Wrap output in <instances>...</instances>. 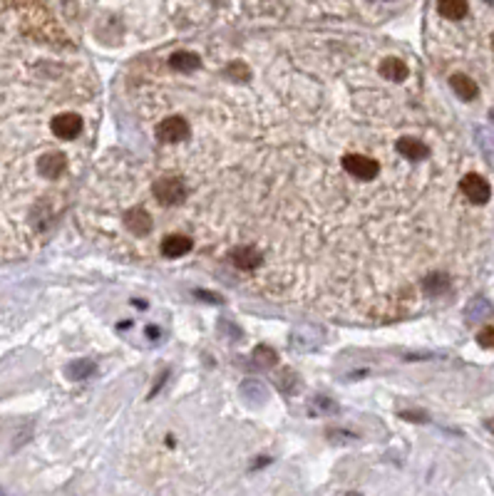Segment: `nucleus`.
I'll return each mask as SVG.
<instances>
[{
	"label": "nucleus",
	"instance_id": "nucleus-28",
	"mask_svg": "<svg viewBox=\"0 0 494 496\" xmlns=\"http://www.w3.org/2000/svg\"><path fill=\"white\" fill-rule=\"evenodd\" d=\"M194 295L196 298H204V300H209V303H221V298L219 295H209V291H196Z\"/></svg>",
	"mask_w": 494,
	"mask_h": 496
},
{
	"label": "nucleus",
	"instance_id": "nucleus-12",
	"mask_svg": "<svg viewBox=\"0 0 494 496\" xmlns=\"http://www.w3.org/2000/svg\"><path fill=\"white\" fill-rule=\"evenodd\" d=\"M313 333H318V330H313V328L293 330V333H291V345H293L296 350H300V352L316 350L318 345L323 343V338H321V335H313Z\"/></svg>",
	"mask_w": 494,
	"mask_h": 496
},
{
	"label": "nucleus",
	"instance_id": "nucleus-21",
	"mask_svg": "<svg viewBox=\"0 0 494 496\" xmlns=\"http://www.w3.org/2000/svg\"><path fill=\"white\" fill-rule=\"evenodd\" d=\"M276 387H279L284 395H296V392L300 390V377L296 375L291 367H286V370H281L279 375H276Z\"/></svg>",
	"mask_w": 494,
	"mask_h": 496
},
{
	"label": "nucleus",
	"instance_id": "nucleus-23",
	"mask_svg": "<svg viewBox=\"0 0 494 496\" xmlns=\"http://www.w3.org/2000/svg\"><path fill=\"white\" fill-rule=\"evenodd\" d=\"M224 75H227L232 82H248V80H251V70H248L246 65L241 63V60H236V63H229L227 68H224Z\"/></svg>",
	"mask_w": 494,
	"mask_h": 496
},
{
	"label": "nucleus",
	"instance_id": "nucleus-7",
	"mask_svg": "<svg viewBox=\"0 0 494 496\" xmlns=\"http://www.w3.org/2000/svg\"><path fill=\"white\" fill-rule=\"evenodd\" d=\"M68 169V157L63 152H45L37 159V174L45 179H58Z\"/></svg>",
	"mask_w": 494,
	"mask_h": 496
},
{
	"label": "nucleus",
	"instance_id": "nucleus-29",
	"mask_svg": "<svg viewBox=\"0 0 494 496\" xmlns=\"http://www.w3.org/2000/svg\"><path fill=\"white\" fill-rule=\"evenodd\" d=\"M147 335H149V338H159V328H147Z\"/></svg>",
	"mask_w": 494,
	"mask_h": 496
},
{
	"label": "nucleus",
	"instance_id": "nucleus-32",
	"mask_svg": "<svg viewBox=\"0 0 494 496\" xmlns=\"http://www.w3.org/2000/svg\"><path fill=\"white\" fill-rule=\"evenodd\" d=\"M484 3H487V6H494V0H484Z\"/></svg>",
	"mask_w": 494,
	"mask_h": 496
},
{
	"label": "nucleus",
	"instance_id": "nucleus-15",
	"mask_svg": "<svg viewBox=\"0 0 494 496\" xmlns=\"http://www.w3.org/2000/svg\"><path fill=\"white\" fill-rule=\"evenodd\" d=\"M380 75L385 80H390V82H403L410 72H407V65L400 58H385L380 63Z\"/></svg>",
	"mask_w": 494,
	"mask_h": 496
},
{
	"label": "nucleus",
	"instance_id": "nucleus-19",
	"mask_svg": "<svg viewBox=\"0 0 494 496\" xmlns=\"http://www.w3.org/2000/svg\"><path fill=\"white\" fill-rule=\"evenodd\" d=\"M450 283L452 281H450L447 273L437 271V273H427V278L422 281V288H425L427 295H442V293L450 291Z\"/></svg>",
	"mask_w": 494,
	"mask_h": 496
},
{
	"label": "nucleus",
	"instance_id": "nucleus-9",
	"mask_svg": "<svg viewBox=\"0 0 494 496\" xmlns=\"http://www.w3.org/2000/svg\"><path fill=\"white\" fill-rule=\"evenodd\" d=\"M261 261L263 256L256 251V246H236L232 251V263L241 271H256Z\"/></svg>",
	"mask_w": 494,
	"mask_h": 496
},
{
	"label": "nucleus",
	"instance_id": "nucleus-26",
	"mask_svg": "<svg viewBox=\"0 0 494 496\" xmlns=\"http://www.w3.org/2000/svg\"><path fill=\"white\" fill-rule=\"evenodd\" d=\"M400 417L407 419V422H417V424H427V422H430V414L422 412V409H405V412H400Z\"/></svg>",
	"mask_w": 494,
	"mask_h": 496
},
{
	"label": "nucleus",
	"instance_id": "nucleus-25",
	"mask_svg": "<svg viewBox=\"0 0 494 496\" xmlns=\"http://www.w3.org/2000/svg\"><path fill=\"white\" fill-rule=\"evenodd\" d=\"M328 439L336 444H350L357 439L355 432H348V429H328Z\"/></svg>",
	"mask_w": 494,
	"mask_h": 496
},
{
	"label": "nucleus",
	"instance_id": "nucleus-1",
	"mask_svg": "<svg viewBox=\"0 0 494 496\" xmlns=\"http://www.w3.org/2000/svg\"><path fill=\"white\" fill-rule=\"evenodd\" d=\"M154 196L162 206H177L186 198V186L177 177H159L152 186Z\"/></svg>",
	"mask_w": 494,
	"mask_h": 496
},
{
	"label": "nucleus",
	"instance_id": "nucleus-27",
	"mask_svg": "<svg viewBox=\"0 0 494 496\" xmlns=\"http://www.w3.org/2000/svg\"><path fill=\"white\" fill-rule=\"evenodd\" d=\"M477 343L482 345V348H487V350H494V325L479 330V333H477Z\"/></svg>",
	"mask_w": 494,
	"mask_h": 496
},
{
	"label": "nucleus",
	"instance_id": "nucleus-31",
	"mask_svg": "<svg viewBox=\"0 0 494 496\" xmlns=\"http://www.w3.org/2000/svg\"><path fill=\"white\" fill-rule=\"evenodd\" d=\"M489 120H492V125H494V107H492V112H489Z\"/></svg>",
	"mask_w": 494,
	"mask_h": 496
},
{
	"label": "nucleus",
	"instance_id": "nucleus-4",
	"mask_svg": "<svg viewBox=\"0 0 494 496\" xmlns=\"http://www.w3.org/2000/svg\"><path fill=\"white\" fill-rule=\"evenodd\" d=\"M460 189H462L464 196L472 201V204L482 206L489 201V196H492V186H489V182L484 177H479V174H467V177L460 182Z\"/></svg>",
	"mask_w": 494,
	"mask_h": 496
},
{
	"label": "nucleus",
	"instance_id": "nucleus-24",
	"mask_svg": "<svg viewBox=\"0 0 494 496\" xmlns=\"http://www.w3.org/2000/svg\"><path fill=\"white\" fill-rule=\"evenodd\" d=\"M216 325H219V330H224V335H227L229 340H241L243 338L241 328H239V325H234L232 320L227 318V315H221V318L216 320Z\"/></svg>",
	"mask_w": 494,
	"mask_h": 496
},
{
	"label": "nucleus",
	"instance_id": "nucleus-17",
	"mask_svg": "<svg viewBox=\"0 0 494 496\" xmlns=\"http://www.w3.org/2000/svg\"><path fill=\"white\" fill-rule=\"evenodd\" d=\"M467 323H479V320H484V318H489V315L494 313V305L489 303L487 298L484 295H477V298H472L469 300V305H467Z\"/></svg>",
	"mask_w": 494,
	"mask_h": 496
},
{
	"label": "nucleus",
	"instance_id": "nucleus-22",
	"mask_svg": "<svg viewBox=\"0 0 494 496\" xmlns=\"http://www.w3.org/2000/svg\"><path fill=\"white\" fill-rule=\"evenodd\" d=\"M310 414H336L338 412V402L328 395H316L308 405Z\"/></svg>",
	"mask_w": 494,
	"mask_h": 496
},
{
	"label": "nucleus",
	"instance_id": "nucleus-18",
	"mask_svg": "<svg viewBox=\"0 0 494 496\" xmlns=\"http://www.w3.org/2000/svg\"><path fill=\"white\" fill-rule=\"evenodd\" d=\"M95 372H97V365L92 360H87V357H77V360H72L65 367V375H68L70 380H87V377H92Z\"/></svg>",
	"mask_w": 494,
	"mask_h": 496
},
{
	"label": "nucleus",
	"instance_id": "nucleus-16",
	"mask_svg": "<svg viewBox=\"0 0 494 496\" xmlns=\"http://www.w3.org/2000/svg\"><path fill=\"white\" fill-rule=\"evenodd\" d=\"M467 11V0H437V13L447 20H462Z\"/></svg>",
	"mask_w": 494,
	"mask_h": 496
},
{
	"label": "nucleus",
	"instance_id": "nucleus-13",
	"mask_svg": "<svg viewBox=\"0 0 494 496\" xmlns=\"http://www.w3.org/2000/svg\"><path fill=\"white\" fill-rule=\"evenodd\" d=\"M450 87H452L455 94H457L460 99H464V102H472V99H477V94H479L477 82H474L469 75H462V72L450 77Z\"/></svg>",
	"mask_w": 494,
	"mask_h": 496
},
{
	"label": "nucleus",
	"instance_id": "nucleus-14",
	"mask_svg": "<svg viewBox=\"0 0 494 496\" xmlns=\"http://www.w3.org/2000/svg\"><path fill=\"white\" fill-rule=\"evenodd\" d=\"M169 68L177 70V72H194V70L201 68V58L196 53H189V50H177V53L169 58Z\"/></svg>",
	"mask_w": 494,
	"mask_h": 496
},
{
	"label": "nucleus",
	"instance_id": "nucleus-33",
	"mask_svg": "<svg viewBox=\"0 0 494 496\" xmlns=\"http://www.w3.org/2000/svg\"><path fill=\"white\" fill-rule=\"evenodd\" d=\"M492 47H494V35H492Z\"/></svg>",
	"mask_w": 494,
	"mask_h": 496
},
{
	"label": "nucleus",
	"instance_id": "nucleus-5",
	"mask_svg": "<svg viewBox=\"0 0 494 496\" xmlns=\"http://www.w3.org/2000/svg\"><path fill=\"white\" fill-rule=\"evenodd\" d=\"M84 122L80 115H75V112H63V115H58L53 122H50V129H53V134H58L60 139H75V136L82 132Z\"/></svg>",
	"mask_w": 494,
	"mask_h": 496
},
{
	"label": "nucleus",
	"instance_id": "nucleus-10",
	"mask_svg": "<svg viewBox=\"0 0 494 496\" xmlns=\"http://www.w3.org/2000/svg\"><path fill=\"white\" fill-rule=\"evenodd\" d=\"M194 248V241L184 234H169L167 239L162 241V253L167 258H179V256H186V253Z\"/></svg>",
	"mask_w": 494,
	"mask_h": 496
},
{
	"label": "nucleus",
	"instance_id": "nucleus-6",
	"mask_svg": "<svg viewBox=\"0 0 494 496\" xmlns=\"http://www.w3.org/2000/svg\"><path fill=\"white\" fill-rule=\"evenodd\" d=\"M239 395H241V400L246 405H251V407H261V405L268 402V387L263 380H258V377H246V380L241 382V387H239Z\"/></svg>",
	"mask_w": 494,
	"mask_h": 496
},
{
	"label": "nucleus",
	"instance_id": "nucleus-11",
	"mask_svg": "<svg viewBox=\"0 0 494 496\" xmlns=\"http://www.w3.org/2000/svg\"><path fill=\"white\" fill-rule=\"evenodd\" d=\"M152 226H154L152 216H149L144 209H129L125 214V229L132 231V234L147 236L149 231H152Z\"/></svg>",
	"mask_w": 494,
	"mask_h": 496
},
{
	"label": "nucleus",
	"instance_id": "nucleus-2",
	"mask_svg": "<svg viewBox=\"0 0 494 496\" xmlns=\"http://www.w3.org/2000/svg\"><path fill=\"white\" fill-rule=\"evenodd\" d=\"M343 169L355 179H360V182H373L380 172V164L375 159L365 157V154H346L343 157Z\"/></svg>",
	"mask_w": 494,
	"mask_h": 496
},
{
	"label": "nucleus",
	"instance_id": "nucleus-3",
	"mask_svg": "<svg viewBox=\"0 0 494 496\" xmlns=\"http://www.w3.org/2000/svg\"><path fill=\"white\" fill-rule=\"evenodd\" d=\"M191 134L189 122L184 117H167L157 125V139L164 144H177V141H184Z\"/></svg>",
	"mask_w": 494,
	"mask_h": 496
},
{
	"label": "nucleus",
	"instance_id": "nucleus-30",
	"mask_svg": "<svg viewBox=\"0 0 494 496\" xmlns=\"http://www.w3.org/2000/svg\"><path fill=\"white\" fill-rule=\"evenodd\" d=\"M484 427H487V429H489V432H492V434H494V419H487V422H484Z\"/></svg>",
	"mask_w": 494,
	"mask_h": 496
},
{
	"label": "nucleus",
	"instance_id": "nucleus-8",
	"mask_svg": "<svg viewBox=\"0 0 494 496\" xmlns=\"http://www.w3.org/2000/svg\"><path fill=\"white\" fill-rule=\"evenodd\" d=\"M395 149H398V154L410 159V162H422V159L430 157V146L422 144L415 136H400V139L395 141Z\"/></svg>",
	"mask_w": 494,
	"mask_h": 496
},
{
	"label": "nucleus",
	"instance_id": "nucleus-20",
	"mask_svg": "<svg viewBox=\"0 0 494 496\" xmlns=\"http://www.w3.org/2000/svg\"><path fill=\"white\" fill-rule=\"evenodd\" d=\"M276 362H279V355L268 345H258L251 352V365L258 367V370H271V367H276Z\"/></svg>",
	"mask_w": 494,
	"mask_h": 496
}]
</instances>
